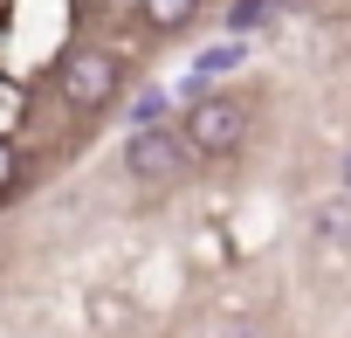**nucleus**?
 Wrapping results in <instances>:
<instances>
[{"label": "nucleus", "mask_w": 351, "mask_h": 338, "mask_svg": "<svg viewBox=\"0 0 351 338\" xmlns=\"http://www.w3.org/2000/svg\"><path fill=\"white\" fill-rule=\"evenodd\" d=\"M180 138H186L193 159H234V152L248 145V97H234V90H207V97H193Z\"/></svg>", "instance_id": "obj_1"}, {"label": "nucleus", "mask_w": 351, "mask_h": 338, "mask_svg": "<svg viewBox=\"0 0 351 338\" xmlns=\"http://www.w3.org/2000/svg\"><path fill=\"white\" fill-rule=\"evenodd\" d=\"M56 90H62V104L69 111H110L117 104V90H124V63L110 56V49H69L62 56V69H56Z\"/></svg>", "instance_id": "obj_2"}, {"label": "nucleus", "mask_w": 351, "mask_h": 338, "mask_svg": "<svg viewBox=\"0 0 351 338\" xmlns=\"http://www.w3.org/2000/svg\"><path fill=\"white\" fill-rule=\"evenodd\" d=\"M124 173H131L138 187H180V180L193 173V152H186V138L172 131V124L131 131V138H124Z\"/></svg>", "instance_id": "obj_3"}, {"label": "nucleus", "mask_w": 351, "mask_h": 338, "mask_svg": "<svg viewBox=\"0 0 351 338\" xmlns=\"http://www.w3.org/2000/svg\"><path fill=\"white\" fill-rule=\"evenodd\" d=\"M234 63H241V42H214V49H200V63H193V76H186V97H207V83L228 76Z\"/></svg>", "instance_id": "obj_4"}, {"label": "nucleus", "mask_w": 351, "mask_h": 338, "mask_svg": "<svg viewBox=\"0 0 351 338\" xmlns=\"http://www.w3.org/2000/svg\"><path fill=\"white\" fill-rule=\"evenodd\" d=\"M310 228H317L330 249H351V194H337V201H317V207H310Z\"/></svg>", "instance_id": "obj_5"}, {"label": "nucleus", "mask_w": 351, "mask_h": 338, "mask_svg": "<svg viewBox=\"0 0 351 338\" xmlns=\"http://www.w3.org/2000/svg\"><path fill=\"white\" fill-rule=\"evenodd\" d=\"M138 14H145V28H158V35H180V28L200 14V0H138Z\"/></svg>", "instance_id": "obj_6"}, {"label": "nucleus", "mask_w": 351, "mask_h": 338, "mask_svg": "<svg viewBox=\"0 0 351 338\" xmlns=\"http://www.w3.org/2000/svg\"><path fill=\"white\" fill-rule=\"evenodd\" d=\"M165 104H172V97H165L158 83H145V90L124 104V124H131V131H158V124H165Z\"/></svg>", "instance_id": "obj_7"}, {"label": "nucleus", "mask_w": 351, "mask_h": 338, "mask_svg": "<svg viewBox=\"0 0 351 338\" xmlns=\"http://www.w3.org/2000/svg\"><path fill=\"white\" fill-rule=\"evenodd\" d=\"M269 14H276V0H234V8H228V35L241 42V35H248V28H262Z\"/></svg>", "instance_id": "obj_8"}, {"label": "nucleus", "mask_w": 351, "mask_h": 338, "mask_svg": "<svg viewBox=\"0 0 351 338\" xmlns=\"http://www.w3.org/2000/svg\"><path fill=\"white\" fill-rule=\"evenodd\" d=\"M21 180V152H14V138H0V194H8Z\"/></svg>", "instance_id": "obj_9"}, {"label": "nucleus", "mask_w": 351, "mask_h": 338, "mask_svg": "<svg viewBox=\"0 0 351 338\" xmlns=\"http://www.w3.org/2000/svg\"><path fill=\"white\" fill-rule=\"evenodd\" d=\"M344 194H351V152H344Z\"/></svg>", "instance_id": "obj_10"}]
</instances>
